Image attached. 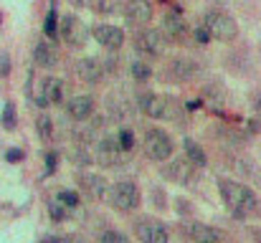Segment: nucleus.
<instances>
[{"mask_svg": "<svg viewBox=\"0 0 261 243\" xmlns=\"http://www.w3.org/2000/svg\"><path fill=\"white\" fill-rule=\"evenodd\" d=\"M0 122H3V129H15V122H18V112H15V104H13V101H5Z\"/></svg>", "mask_w": 261, "mask_h": 243, "instance_id": "obj_23", "label": "nucleus"}, {"mask_svg": "<svg viewBox=\"0 0 261 243\" xmlns=\"http://www.w3.org/2000/svg\"><path fill=\"white\" fill-rule=\"evenodd\" d=\"M66 112H69V117H71V119H76V122H84L89 114L94 112V99H91L89 94H82V96H71V101H69Z\"/></svg>", "mask_w": 261, "mask_h": 243, "instance_id": "obj_18", "label": "nucleus"}, {"mask_svg": "<svg viewBox=\"0 0 261 243\" xmlns=\"http://www.w3.org/2000/svg\"><path fill=\"white\" fill-rule=\"evenodd\" d=\"M66 210H69V208H66L64 203H59V200H51V205H48V215H51V218H54L56 223L66 221V215H69Z\"/></svg>", "mask_w": 261, "mask_h": 243, "instance_id": "obj_26", "label": "nucleus"}, {"mask_svg": "<svg viewBox=\"0 0 261 243\" xmlns=\"http://www.w3.org/2000/svg\"><path fill=\"white\" fill-rule=\"evenodd\" d=\"M117 145H119L124 152H129V150L135 147V134H132L129 129H119V134H117Z\"/></svg>", "mask_w": 261, "mask_h": 243, "instance_id": "obj_28", "label": "nucleus"}, {"mask_svg": "<svg viewBox=\"0 0 261 243\" xmlns=\"http://www.w3.org/2000/svg\"><path fill=\"white\" fill-rule=\"evenodd\" d=\"M135 46L140 53H147V56H160L165 51V41H163V33L155 31V28H145L135 36Z\"/></svg>", "mask_w": 261, "mask_h": 243, "instance_id": "obj_10", "label": "nucleus"}, {"mask_svg": "<svg viewBox=\"0 0 261 243\" xmlns=\"http://www.w3.org/2000/svg\"><path fill=\"white\" fill-rule=\"evenodd\" d=\"M23 157H25V152H23V150H18V147H10V150L5 152V160L8 162H20Z\"/></svg>", "mask_w": 261, "mask_h": 243, "instance_id": "obj_32", "label": "nucleus"}, {"mask_svg": "<svg viewBox=\"0 0 261 243\" xmlns=\"http://www.w3.org/2000/svg\"><path fill=\"white\" fill-rule=\"evenodd\" d=\"M61 36H64V41H66L69 46L82 48V46L87 43L89 31H87V25H84V23H82L76 15H66V18L61 20Z\"/></svg>", "mask_w": 261, "mask_h": 243, "instance_id": "obj_9", "label": "nucleus"}, {"mask_svg": "<svg viewBox=\"0 0 261 243\" xmlns=\"http://www.w3.org/2000/svg\"><path fill=\"white\" fill-rule=\"evenodd\" d=\"M79 187L87 193L89 198H94V200H107V190H109V185H107V180H104L101 175L82 172V175H79Z\"/></svg>", "mask_w": 261, "mask_h": 243, "instance_id": "obj_13", "label": "nucleus"}, {"mask_svg": "<svg viewBox=\"0 0 261 243\" xmlns=\"http://www.w3.org/2000/svg\"><path fill=\"white\" fill-rule=\"evenodd\" d=\"M107 198H109V205L112 208H117V210H122V213H129V210H135L137 205H140V187H137V182H132V180H119V182H114L109 190H107Z\"/></svg>", "mask_w": 261, "mask_h": 243, "instance_id": "obj_3", "label": "nucleus"}, {"mask_svg": "<svg viewBox=\"0 0 261 243\" xmlns=\"http://www.w3.org/2000/svg\"><path fill=\"white\" fill-rule=\"evenodd\" d=\"M163 172H165L168 180H173L177 185H193V182L198 180V167L188 160V157H175V160H170L165 165Z\"/></svg>", "mask_w": 261, "mask_h": 243, "instance_id": "obj_7", "label": "nucleus"}, {"mask_svg": "<svg viewBox=\"0 0 261 243\" xmlns=\"http://www.w3.org/2000/svg\"><path fill=\"white\" fill-rule=\"evenodd\" d=\"M137 106L142 109V114H147L150 119H177L182 122V109L173 96H160V94H140L137 96Z\"/></svg>", "mask_w": 261, "mask_h": 243, "instance_id": "obj_2", "label": "nucleus"}, {"mask_svg": "<svg viewBox=\"0 0 261 243\" xmlns=\"http://www.w3.org/2000/svg\"><path fill=\"white\" fill-rule=\"evenodd\" d=\"M251 106H254V112H256V114H261V91L251 96Z\"/></svg>", "mask_w": 261, "mask_h": 243, "instance_id": "obj_35", "label": "nucleus"}, {"mask_svg": "<svg viewBox=\"0 0 261 243\" xmlns=\"http://www.w3.org/2000/svg\"><path fill=\"white\" fill-rule=\"evenodd\" d=\"M150 74H152L150 66H145L142 61H132V76H135L137 81H147L150 79Z\"/></svg>", "mask_w": 261, "mask_h": 243, "instance_id": "obj_29", "label": "nucleus"}, {"mask_svg": "<svg viewBox=\"0 0 261 243\" xmlns=\"http://www.w3.org/2000/svg\"><path fill=\"white\" fill-rule=\"evenodd\" d=\"M33 61H36L41 69H54V66L59 64V53H56V48H54L48 41H41V43H36V48H33Z\"/></svg>", "mask_w": 261, "mask_h": 243, "instance_id": "obj_19", "label": "nucleus"}, {"mask_svg": "<svg viewBox=\"0 0 261 243\" xmlns=\"http://www.w3.org/2000/svg\"><path fill=\"white\" fill-rule=\"evenodd\" d=\"M218 190H221V198H223L231 215H236V218H261V200L249 185L236 182L231 177H221Z\"/></svg>", "mask_w": 261, "mask_h": 243, "instance_id": "obj_1", "label": "nucleus"}, {"mask_svg": "<svg viewBox=\"0 0 261 243\" xmlns=\"http://www.w3.org/2000/svg\"><path fill=\"white\" fill-rule=\"evenodd\" d=\"M117 8H119V0H96V10H99V13H104V15L114 13Z\"/></svg>", "mask_w": 261, "mask_h": 243, "instance_id": "obj_30", "label": "nucleus"}, {"mask_svg": "<svg viewBox=\"0 0 261 243\" xmlns=\"http://www.w3.org/2000/svg\"><path fill=\"white\" fill-rule=\"evenodd\" d=\"M135 233H137L140 243H175L168 226L155 221V218H137Z\"/></svg>", "mask_w": 261, "mask_h": 243, "instance_id": "obj_6", "label": "nucleus"}, {"mask_svg": "<svg viewBox=\"0 0 261 243\" xmlns=\"http://www.w3.org/2000/svg\"><path fill=\"white\" fill-rule=\"evenodd\" d=\"M185 236L190 238V243H221V231L205 226V223H185Z\"/></svg>", "mask_w": 261, "mask_h": 243, "instance_id": "obj_15", "label": "nucleus"}, {"mask_svg": "<svg viewBox=\"0 0 261 243\" xmlns=\"http://www.w3.org/2000/svg\"><path fill=\"white\" fill-rule=\"evenodd\" d=\"M251 233H254V238H256V243H261V228H254Z\"/></svg>", "mask_w": 261, "mask_h": 243, "instance_id": "obj_37", "label": "nucleus"}, {"mask_svg": "<svg viewBox=\"0 0 261 243\" xmlns=\"http://www.w3.org/2000/svg\"><path fill=\"white\" fill-rule=\"evenodd\" d=\"M124 15L135 25H142L152 18V3L150 0H124Z\"/></svg>", "mask_w": 261, "mask_h": 243, "instance_id": "obj_16", "label": "nucleus"}, {"mask_svg": "<svg viewBox=\"0 0 261 243\" xmlns=\"http://www.w3.org/2000/svg\"><path fill=\"white\" fill-rule=\"evenodd\" d=\"M61 94H64L61 79L46 76V79H41L38 89H36V104H38L41 109H46V106H51V104H59V101H61Z\"/></svg>", "mask_w": 261, "mask_h": 243, "instance_id": "obj_8", "label": "nucleus"}, {"mask_svg": "<svg viewBox=\"0 0 261 243\" xmlns=\"http://www.w3.org/2000/svg\"><path fill=\"white\" fill-rule=\"evenodd\" d=\"M185 157L193 162V165H195L198 170L208 165V155L203 152V147H200V145H198L195 140H185Z\"/></svg>", "mask_w": 261, "mask_h": 243, "instance_id": "obj_21", "label": "nucleus"}, {"mask_svg": "<svg viewBox=\"0 0 261 243\" xmlns=\"http://www.w3.org/2000/svg\"><path fill=\"white\" fill-rule=\"evenodd\" d=\"M99 243H129V238H127L122 231L109 228V231H104V233L99 236Z\"/></svg>", "mask_w": 261, "mask_h": 243, "instance_id": "obj_27", "label": "nucleus"}, {"mask_svg": "<svg viewBox=\"0 0 261 243\" xmlns=\"http://www.w3.org/2000/svg\"><path fill=\"white\" fill-rule=\"evenodd\" d=\"M43 33H46V38H56V33H59V15H56V10H51V13L46 15Z\"/></svg>", "mask_w": 261, "mask_h": 243, "instance_id": "obj_25", "label": "nucleus"}, {"mask_svg": "<svg viewBox=\"0 0 261 243\" xmlns=\"http://www.w3.org/2000/svg\"><path fill=\"white\" fill-rule=\"evenodd\" d=\"M91 36H94V41L99 46L112 48V51H117L124 43V31L117 28V25H94L91 28Z\"/></svg>", "mask_w": 261, "mask_h": 243, "instance_id": "obj_12", "label": "nucleus"}, {"mask_svg": "<svg viewBox=\"0 0 261 243\" xmlns=\"http://www.w3.org/2000/svg\"><path fill=\"white\" fill-rule=\"evenodd\" d=\"M193 38H195L200 46H205V43L211 41V33H208V28H205V25H198V28L193 31Z\"/></svg>", "mask_w": 261, "mask_h": 243, "instance_id": "obj_31", "label": "nucleus"}, {"mask_svg": "<svg viewBox=\"0 0 261 243\" xmlns=\"http://www.w3.org/2000/svg\"><path fill=\"white\" fill-rule=\"evenodd\" d=\"M96 162L104 165V167L122 165V162H124V150L117 145V140H112V137H101V140L96 142Z\"/></svg>", "mask_w": 261, "mask_h": 243, "instance_id": "obj_11", "label": "nucleus"}, {"mask_svg": "<svg viewBox=\"0 0 261 243\" xmlns=\"http://www.w3.org/2000/svg\"><path fill=\"white\" fill-rule=\"evenodd\" d=\"M163 25H165V33H168L173 41H182V38L188 36V25H185V20H182L180 15H168Z\"/></svg>", "mask_w": 261, "mask_h": 243, "instance_id": "obj_20", "label": "nucleus"}, {"mask_svg": "<svg viewBox=\"0 0 261 243\" xmlns=\"http://www.w3.org/2000/svg\"><path fill=\"white\" fill-rule=\"evenodd\" d=\"M59 157H56V152H48V155H46V167H48V170H56V165H59Z\"/></svg>", "mask_w": 261, "mask_h": 243, "instance_id": "obj_34", "label": "nucleus"}, {"mask_svg": "<svg viewBox=\"0 0 261 243\" xmlns=\"http://www.w3.org/2000/svg\"><path fill=\"white\" fill-rule=\"evenodd\" d=\"M200 106H203L200 99H190V101H188V109H200Z\"/></svg>", "mask_w": 261, "mask_h": 243, "instance_id": "obj_36", "label": "nucleus"}, {"mask_svg": "<svg viewBox=\"0 0 261 243\" xmlns=\"http://www.w3.org/2000/svg\"><path fill=\"white\" fill-rule=\"evenodd\" d=\"M10 71V61H8V53H0V76H8Z\"/></svg>", "mask_w": 261, "mask_h": 243, "instance_id": "obj_33", "label": "nucleus"}, {"mask_svg": "<svg viewBox=\"0 0 261 243\" xmlns=\"http://www.w3.org/2000/svg\"><path fill=\"white\" fill-rule=\"evenodd\" d=\"M168 71H170V76H173L177 84H188L190 79H195V76L200 74V66H198V61H193V59H173L170 66H168Z\"/></svg>", "mask_w": 261, "mask_h": 243, "instance_id": "obj_14", "label": "nucleus"}, {"mask_svg": "<svg viewBox=\"0 0 261 243\" xmlns=\"http://www.w3.org/2000/svg\"><path fill=\"white\" fill-rule=\"evenodd\" d=\"M36 129H38V137H41L43 142H51V140H54V119H51L48 114H41V117L36 119Z\"/></svg>", "mask_w": 261, "mask_h": 243, "instance_id": "obj_22", "label": "nucleus"}, {"mask_svg": "<svg viewBox=\"0 0 261 243\" xmlns=\"http://www.w3.org/2000/svg\"><path fill=\"white\" fill-rule=\"evenodd\" d=\"M203 25L208 28L211 38H218V41H233V38L239 36V25H236V20H233L228 13H221V10H211V13H205Z\"/></svg>", "mask_w": 261, "mask_h": 243, "instance_id": "obj_5", "label": "nucleus"}, {"mask_svg": "<svg viewBox=\"0 0 261 243\" xmlns=\"http://www.w3.org/2000/svg\"><path fill=\"white\" fill-rule=\"evenodd\" d=\"M76 76L84 81V84H96V81H101V76H104V66H101L99 59H82L76 64Z\"/></svg>", "mask_w": 261, "mask_h": 243, "instance_id": "obj_17", "label": "nucleus"}, {"mask_svg": "<svg viewBox=\"0 0 261 243\" xmlns=\"http://www.w3.org/2000/svg\"><path fill=\"white\" fill-rule=\"evenodd\" d=\"M145 152L147 157L155 162H168L173 157V140L165 129L160 127H150L145 132Z\"/></svg>", "mask_w": 261, "mask_h": 243, "instance_id": "obj_4", "label": "nucleus"}, {"mask_svg": "<svg viewBox=\"0 0 261 243\" xmlns=\"http://www.w3.org/2000/svg\"><path fill=\"white\" fill-rule=\"evenodd\" d=\"M56 200L59 203H64L66 208H79V193H74V190H59L56 193Z\"/></svg>", "mask_w": 261, "mask_h": 243, "instance_id": "obj_24", "label": "nucleus"}]
</instances>
